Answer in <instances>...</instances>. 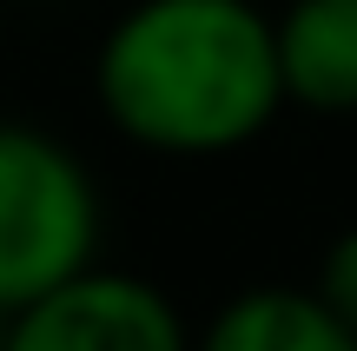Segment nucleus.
I'll return each instance as SVG.
<instances>
[{"mask_svg":"<svg viewBox=\"0 0 357 351\" xmlns=\"http://www.w3.org/2000/svg\"><path fill=\"white\" fill-rule=\"evenodd\" d=\"M93 100L139 153H245L284 113L271 13L258 0H132L93 53Z\"/></svg>","mask_w":357,"mask_h":351,"instance_id":"1","label":"nucleus"},{"mask_svg":"<svg viewBox=\"0 0 357 351\" xmlns=\"http://www.w3.org/2000/svg\"><path fill=\"white\" fill-rule=\"evenodd\" d=\"M93 166L33 119H0V325L100 265Z\"/></svg>","mask_w":357,"mask_h":351,"instance_id":"2","label":"nucleus"},{"mask_svg":"<svg viewBox=\"0 0 357 351\" xmlns=\"http://www.w3.org/2000/svg\"><path fill=\"white\" fill-rule=\"evenodd\" d=\"M0 351H192V325L146 272L93 265L0 325Z\"/></svg>","mask_w":357,"mask_h":351,"instance_id":"3","label":"nucleus"},{"mask_svg":"<svg viewBox=\"0 0 357 351\" xmlns=\"http://www.w3.org/2000/svg\"><path fill=\"white\" fill-rule=\"evenodd\" d=\"M271 60L284 106L318 119L357 113V0H284L271 13Z\"/></svg>","mask_w":357,"mask_h":351,"instance_id":"4","label":"nucleus"},{"mask_svg":"<svg viewBox=\"0 0 357 351\" xmlns=\"http://www.w3.org/2000/svg\"><path fill=\"white\" fill-rule=\"evenodd\" d=\"M192 351H357L305 285H245L192 331Z\"/></svg>","mask_w":357,"mask_h":351,"instance_id":"5","label":"nucleus"},{"mask_svg":"<svg viewBox=\"0 0 357 351\" xmlns=\"http://www.w3.org/2000/svg\"><path fill=\"white\" fill-rule=\"evenodd\" d=\"M311 299L324 305V312L337 318V325L357 338V219L344 225V232L324 246V259H318V278H311Z\"/></svg>","mask_w":357,"mask_h":351,"instance_id":"6","label":"nucleus"}]
</instances>
